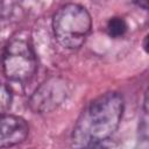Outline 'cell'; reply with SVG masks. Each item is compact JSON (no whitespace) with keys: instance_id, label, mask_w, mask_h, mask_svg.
<instances>
[{"instance_id":"277c9868","label":"cell","mask_w":149,"mask_h":149,"mask_svg":"<svg viewBox=\"0 0 149 149\" xmlns=\"http://www.w3.org/2000/svg\"><path fill=\"white\" fill-rule=\"evenodd\" d=\"M68 95V84L61 78H50L33 94L30 107L36 113L50 112L57 108Z\"/></svg>"},{"instance_id":"5b68a950","label":"cell","mask_w":149,"mask_h":149,"mask_svg":"<svg viewBox=\"0 0 149 149\" xmlns=\"http://www.w3.org/2000/svg\"><path fill=\"white\" fill-rule=\"evenodd\" d=\"M29 133V126L24 119L16 115L0 116V148L13 147L22 143Z\"/></svg>"},{"instance_id":"52a82bcc","label":"cell","mask_w":149,"mask_h":149,"mask_svg":"<svg viewBox=\"0 0 149 149\" xmlns=\"http://www.w3.org/2000/svg\"><path fill=\"white\" fill-rule=\"evenodd\" d=\"M12 100H13L12 91L7 85L0 83V116L7 114L8 109L10 108Z\"/></svg>"},{"instance_id":"7a4b0ae2","label":"cell","mask_w":149,"mask_h":149,"mask_svg":"<svg viewBox=\"0 0 149 149\" xmlns=\"http://www.w3.org/2000/svg\"><path fill=\"white\" fill-rule=\"evenodd\" d=\"M92 28L87 9L78 3L62 6L52 17V30L57 42L66 49L80 48Z\"/></svg>"},{"instance_id":"3957f363","label":"cell","mask_w":149,"mask_h":149,"mask_svg":"<svg viewBox=\"0 0 149 149\" xmlns=\"http://www.w3.org/2000/svg\"><path fill=\"white\" fill-rule=\"evenodd\" d=\"M2 69L6 77L16 83L29 81L36 70L37 59L31 43L26 37H13L2 55Z\"/></svg>"},{"instance_id":"ba28073f","label":"cell","mask_w":149,"mask_h":149,"mask_svg":"<svg viewBox=\"0 0 149 149\" xmlns=\"http://www.w3.org/2000/svg\"><path fill=\"white\" fill-rule=\"evenodd\" d=\"M134 2H135L139 7H141V8H143V9H147V8H148V0H134Z\"/></svg>"},{"instance_id":"6da1fadb","label":"cell","mask_w":149,"mask_h":149,"mask_svg":"<svg viewBox=\"0 0 149 149\" xmlns=\"http://www.w3.org/2000/svg\"><path fill=\"white\" fill-rule=\"evenodd\" d=\"M123 114V99L116 92H107L81 112L73 128L72 140L77 147H98L114 134Z\"/></svg>"},{"instance_id":"8992f818","label":"cell","mask_w":149,"mask_h":149,"mask_svg":"<svg viewBox=\"0 0 149 149\" xmlns=\"http://www.w3.org/2000/svg\"><path fill=\"white\" fill-rule=\"evenodd\" d=\"M106 30H107V34H108L111 37L118 38V37L123 36V35L127 33V30H128V24H127V22L125 21L123 17L113 16V17H111V19L107 21Z\"/></svg>"}]
</instances>
